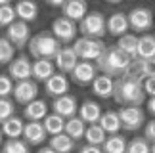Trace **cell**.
I'll list each match as a JSON object with an SVG mask.
<instances>
[{
	"label": "cell",
	"mask_w": 155,
	"mask_h": 153,
	"mask_svg": "<svg viewBox=\"0 0 155 153\" xmlns=\"http://www.w3.org/2000/svg\"><path fill=\"white\" fill-rule=\"evenodd\" d=\"M113 99L121 107H142L146 102L144 80L130 79V76H119L113 86Z\"/></svg>",
	"instance_id": "obj_1"
},
{
	"label": "cell",
	"mask_w": 155,
	"mask_h": 153,
	"mask_svg": "<svg viewBox=\"0 0 155 153\" xmlns=\"http://www.w3.org/2000/svg\"><path fill=\"white\" fill-rule=\"evenodd\" d=\"M132 57L127 56L124 52H121L117 46H107L105 52L100 56V60L96 61V67L98 71H102V75H107V76H123L127 67L130 65Z\"/></svg>",
	"instance_id": "obj_2"
},
{
	"label": "cell",
	"mask_w": 155,
	"mask_h": 153,
	"mask_svg": "<svg viewBox=\"0 0 155 153\" xmlns=\"http://www.w3.org/2000/svg\"><path fill=\"white\" fill-rule=\"evenodd\" d=\"M27 48H29V54H31L35 60L54 61V57H56L58 52L61 50V44L54 38V34L50 31H40V33L31 37Z\"/></svg>",
	"instance_id": "obj_3"
},
{
	"label": "cell",
	"mask_w": 155,
	"mask_h": 153,
	"mask_svg": "<svg viewBox=\"0 0 155 153\" xmlns=\"http://www.w3.org/2000/svg\"><path fill=\"white\" fill-rule=\"evenodd\" d=\"M79 33L86 38L102 40L104 34L107 33V17L98 10L88 11L84 15V19L79 23Z\"/></svg>",
	"instance_id": "obj_4"
},
{
	"label": "cell",
	"mask_w": 155,
	"mask_h": 153,
	"mask_svg": "<svg viewBox=\"0 0 155 153\" xmlns=\"http://www.w3.org/2000/svg\"><path fill=\"white\" fill-rule=\"evenodd\" d=\"M73 52L77 54L81 61H98L100 56L105 52V42L104 40H96V38H86V37H81L73 42Z\"/></svg>",
	"instance_id": "obj_5"
},
{
	"label": "cell",
	"mask_w": 155,
	"mask_h": 153,
	"mask_svg": "<svg viewBox=\"0 0 155 153\" xmlns=\"http://www.w3.org/2000/svg\"><path fill=\"white\" fill-rule=\"evenodd\" d=\"M128 17V27L132 31L140 33V34H147V31L153 29L155 17H153V10L146 8V6H136L127 14Z\"/></svg>",
	"instance_id": "obj_6"
},
{
	"label": "cell",
	"mask_w": 155,
	"mask_h": 153,
	"mask_svg": "<svg viewBox=\"0 0 155 153\" xmlns=\"http://www.w3.org/2000/svg\"><path fill=\"white\" fill-rule=\"evenodd\" d=\"M50 33L54 34V38L58 40L59 44H71L77 40V33H79V25L75 21L67 19V17L59 15L52 21V29Z\"/></svg>",
	"instance_id": "obj_7"
},
{
	"label": "cell",
	"mask_w": 155,
	"mask_h": 153,
	"mask_svg": "<svg viewBox=\"0 0 155 153\" xmlns=\"http://www.w3.org/2000/svg\"><path fill=\"white\" fill-rule=\"evenodd\" d=\"M117 113L121 119V130L124 132H136L146 125V115L142 107H121Z\"/></svg>",
	"instance_id": "obj_8"
},
{
	"label": "cell",
	"mask_w": 155,
	"mask_h": 153,
	"mask_svg": "<svg viewBox=\"0 0 155 153\" xmlns=\"http://www.w3.org/2000/svg\"><path fill=\"white\" fill-rule=\"evenodd\" d=\"M6 38L12 42L14 48L21 50V48H25L29 44V40H31V29H29L27 23L15 19L8 29H6Z\"/></svg>",
	"instance_id": "obj_9"
},
{
	"label": "cell",
	"mask_w": 155,
	"mask_h": 153,
	"mask_svg": "<svg viewBox=\"0 0 155 153\" xmlns=\"http://www.w3.org/2000/svg\"><path fill=\"white\" fill-rule=\"evenodd\" d=\"M52 111L65 121L73 119V117H77V113H79V102H77V98L73 94H65V96L56 98L52 102Z\"/></svg>",
	"instance_id": "obj_10"
},
{
	"label": "cell",
	"mask_w": 155,
	"mask_h": 153,
	"mask_svg": "<svg viewBox=\"0 0 155 153\" xmlns=\"http://www.w3.org/2000/svg\"><path fill=\"white\" fill-rule=\"evenodd\" d=\"M12 96L17 103L21 105H29L31 102H35L38 96V84L35 80H21V82H15L14 84V92H12Z\"/></svg>",
	"instance_id": "obj_11"
},
{
	"label": "cell",
	"mask_w": 155,
	"mask_h": 153,
	"mask_svg": "<svg viewBox=\"0 0 155 153\" xmlns=\"http://www.w3.org/2000/svg\"><path fill=\"white\" fill-rule=\"evenodd\" d=\"M31 71H33V63L29 60V56H17L8 65V76L15 82L29 80L31 79Z\"/></svg>",
	"instance_id": "obj_12"
},
{
	"label": "cell",
	"mask_w": 155,
	"mask_h": 153,
	"mask_svg": "<svg viewBox=\"0 0 155 153\" xmlns=\"http://www.w3.org/2000/svg\"><path fill=\"white\" fill-rule=\"evenodd\" d=\"M96 76H98V67H96V63H90V61H79L77 67L73 69V73H71L73 82L79 86L92 84Z\"/></svg>",
	"instance_id": "obj_13"
},
{
	"label": "cell",
	"mask_w": 155,
	"mask_h": 153,
	"mask_svg": "<svg viewBox=\"0 0 155 153\" xmlns=\"http://www.w3.org/2000/svg\"><path fill=\"white\" fill-rule=\"evenodd\" d=\"M77 63H79V57H77V54L73 52L71 46H61V50L54 57V65L59 69L61 75H71L73 69L77 67Z\"/></svg>",
	"instance_id": "obj_14"
},
{
	"label": "cell",
	"mask_w": 155,
	"mask_h": 153,
	"mask_svg": "<svg viewBox=\"0 0 155 153\" xmlns=\"http://www.w3.org/2000/svg\"><path fill=\"white\" fill-rule=\"evenodd\" d=\"M102 105L96 103L94 99H86V102H82L81 103V107H79V119L84 122L86 126H90V125H98V121H100V117H102Z\"/></svg>",
	"instance_id": "obj_15"
},
{
	"label": "cell",
	"mask_w": 155,
	"mask_h": 153,
	"mask_svg": "<svg viewBox=\"0 0 155 153\" xmlns=\"http://www.w3.org/2000/svg\"><path fill=\"white\" fill-rule=\"evenodd\" d=\"M44 90L54 99L65 96V94L69 92V80H67V76L61 75V73H56L54 76H50V79L44 82Z\"/></svg>",
	"instance_id": "obj_16"
},
{
	"label": "cell",
	"mask_w": 155,
	"mask_h": 153,
	"mask_svg": "<svg viewBox=\"0 0 155 153\" xmlns=\"http://www.w3.org/2000/svg\"><path fill=\"white\" fill-rule=\"evenodd\" d=\"M61 11H63V17H67L75 23H81L88 14V4L84 0H65Z\"/></svg>",
	"instance_id": "obj_17"
},
{
	"label": "cell",
	"mask_w": 155,
	"mask_h": 153,
	"mask_svg": "<svg viewBox=\"0 0 155 153\" xmlns=\"http://www.w3.org/2000/svg\"><path fill=\"white\" fill-rule=\"evenodd\" d=\"M23 140L29 145H42L48 140V134H46L42 122H27L23 128Z\"/></svg>",
	"instance_id": "obj_18"
},
{
	"label": "cell",
	"mask_w": 155,
	"mask_h": 153,
	"mask_svg": "<svg viewBox=\"0 0 155 153\" xmlns=\"http://www.w3.org/2000/svg\"><path fill=\"white\" fill-rule=\"evenodd\" d=\"M46 115H48V103L44 99H35V102L23 107V117L29 122H42Z\"/></svg>",
	"instance_id": "obj_19"
},
{
	"label": "cell",
	"mask_w": 155,
	"mask_h": 153,
	"mask_svg": "<svg viewBox=\"0 0 155 153\" xmlns=\"http://www.w3.org/2000/svg\"><path fill=\"white\" fill-rule=\"evenodd\" d=\"M128 17L124 11H115V14L109 15V19H107V33L111 34V37H123V34H127L128 31Z\"/></svg>",
	"instance_id": "obj_20"
},
{
	"label": "cell",
	"mask_w": 155,
	"mask_h": 153,
	"mask_svg": "<svg viewBox=\"0 0 155 153\" xmlns=\"http://www.w3.org/2000/svg\"><path fill=\"white\" fill-rule=\"evenodd\" d=\"M54 75H56V65H54V61H48V60H37V61H33L31 76L35 79V82H46Z\"/></svg>",
	"instance_id": "obj_21"
},
{
	"label": "cell",
	"mask_w": 155,
	"mask_h": 153,
	"mask_svg": "<svg viewBox=\"0 0 155 153\" xmlns=\"http://www.w3.org/2000/svg\"><path fill=\"white\" fill-rule=\"evenodd\" d=\"M90 86H92V92L96 94L98 98L109 99V98H113V86H115V80H113L111 76H107V75H98Z\"/></svg>",
	"instance_id": "obj_22"
},
{
	"label": "cell",
	"mask_w": 155,
	"mask_h": 153,
	"mask_svg": "<svg viewBox=\"0 0 155 153\" xmlns=\"http://www.w3.org/2000/svg\"><path fill=\"white\" fill-rule=\"evenodd\" d=\"M14 10H15V17H17V19L23 21V23H27V25L31 21H35L37 15H38V6L35 2H31V0H21V2H17L14 6Z\"/></svg>",
	"instance_id": "obj_23"
},
{
	"label": "cell",
	"mask_w": 155,
	"mask_h": 153,
	"mask_svg": "<svg viewBox=\"0 0 155 153\" xmlns=\"http://www.w3.org/2000/svg\"><path fill=\"white\" fill-rule=\"evenodd\" d=\"M98 125L102 126V130L107 136H113V134L121 132V119H119L117 111H104L100 121H98Z\"/></svg>",
	"instance_id": "obj_24"
},
{
	"label": "cell",
	"mask_w": 155,
	"mask_h": 153,
	"mask_svg": "<svg viewBox=\"0 0 155 153\" xmlns=\"http://www.w3.org/2000/svg\"><path fill=\"white\" fill-rule=\"evenodd\" d=\"M23 128H25V122H23L21 117H10L8 121H4L2 122V136H6L8 140H17V138H21L23 136Z\"/></svg>",
	"instance_id": "obj_25"
},
{
	"label": "cell",
	"mask_w": 155,
	"mask_h": 153,
	"mask_svg": "<svg viewBox=\"0 0 155 153\" xmlns=\"http://www.w3.org/2000/svg\"><path fill=\"white\" fill-rule=\"evenodd\" d=\"M151 57H155V37L147 33L138 38L136 60H151Z\"/></svg>",
	"instance_id": "obj_26"
},
{
	"label": "cell",
	"mask_w": 155,
	"mask_h": 153,
	"mask_svg": "<svg viewBox=\"0 0 155 153\" xmlns=\"http://www.w3.org/2000/svg\"><path fill=\"white\" fill-rule=\"evenodd\" d=\"M48 145L56 151V153H73L75 151V142L71 140L67 134H58V136H52L48 140Z\"/></svg>",
	"instance_id": "obj_27"
},
{
	"label": "cell",
	"mask_w": 155,
	"mask_h": 153,
	"mask_svg": "<svg viewBox=\"0 0 155 153\" xmlns=\"http://www.w3.org/2000/svg\"><path fill=\"white\" fill-rule=\"evenodd\" d=\"M84 132H86V125L82 122L79 117H73V119H67L65 121V128H63V134H67V136L77 142V140L84 138Z\"/></svg>",
	"instance_id": "obj_28"
},
{
	"label": "cell",
	"mask_w": 155,
	"mask_h": 153,
	"mask_svg": "<svg viewBox=\"0 0 155 153\" xmlns=\"http://www.w3.org/2000/svg\"><path fill=\"white\" fill-rule=\"evenodd\" d=\"M42 126H44V130H46V134H48L50 138L58 136V134H61L63 128H65V119H61V117L56 115V113H48L46 119L42 121Z\"/></svg>",
	"instance_id": "obj_29"
},
{
	"label": "cell",
	"mask_w": 155,
	"mask_h": 153,
	"mask_svg": "<svg viewBox=\"0 0 155 153\" xmlns=\"http://www.w3.org/2000/svg\"><path fill=\"white\" fill-rule=\"evenodd\" d=\"M115 46L121 52H124L127 56H130L132 60H136V48H138V37H136V34L127 33V34H123V37H119Z\"/></svg>",
	"instance_id": "obj_30"
},
{
	"label": "cell",
	"mask_w": 155,
	"mask_h": 153,
	"mask_svg": "<svg viewBox=\"0 0 155 153\" xmlns=\"http://www.w3.org/2000/svg\"><path fill=\"white\" fill-rule=\"evenodd\" d=\"M124 151H127V140L121 134L107 136L102 145V153H124Z\"/></svg>",
	"instance_id": "obj_31"
},
{
	"label": "cell",
	"mask_w": 155,
	"mask_h": 153,
	"mask_svg": "<svg viewBox=\"0 0 155 153\" xmlns=\"http://www.w3.org/2000/svg\"><path fill=\"white\" fill-rule=\"evenodd\" d=\"M107 134L102 130V126L100 125H90L86 126V132H84V140L88 145H96V148H102L104 142H105Z\"/></svg>",
	"instance_id": "obj_32"
},
{
	"label": "cell",
	"mask_w": 155,
	"mask_h": 153,
	"mask_svg": "<svg viewBox=\"0 0 155 153\" xmlns=\"http://www.w3.org/2000/svg\"><path fill=\"white\" fill-rule=\"evenodd\" d=\"M2 153H31V145L25 140H6L2 144Z\"/></svg>",
	"instance_id": "obj_33"
},
{
	"label": "cell",
	"mask_w": 155,
	"mask_h": 153,
	"mask_svg": "<svg viewBox=\"0 0 155 153\" xmlns=\"http://www.w3.org/2000/svg\"><path fill=\"white\" fill-rule=\"evenodd\" d=\"M124 153H151V144L144 136L132 138L130 142H127V151Z\"/></svg>",
	"instance_id": "obj_34"
},
{
	"label": "cell",
	"mask_w": 155,
	"mask_h": 153,
	"mask_svg": "<svg viewBox=\"0 0 155 153\" xmlns=\"http://www.w3.org/2000/svg\"><path fill=\"white\" fill-rule=\"evenodd\" d=\"M15 60V48L12 46V42L6 37L0 38V63H10Z\"/></svg>",
	"instance_id": "obj_35"
},
{
	"label": "cell",
	"mask_w": 155,
	"mask_h": 153,
	"mask_svg": "<svg viewBox=\"0 0 155 153\" xmlns=\"http://www.w3.org/2000/svg\"><path fill=\"white\" fill-rule=\"evenodd\" d=\"M15 115V103L10 98H0V125Z\"/></svg>",
	"instance_id": "obj_36"
},
{
	"label": "cell",
	"mask_w": 155,
	"mask_h": 153,
	"mask_svg": "<svg viewBox=\"0 0 155 153\" xmlns=\"http://www.w3.org/2000/svg\"><path fill=\"white\" fill-rule=\"evenodd\" d=\"M15 19H17V17H15V10H14V6H12V4H6V6L0 8V27L8 29Z\"/></svg>",
	"instance_id": "obj_37"
},
{
	"label": "cell",
	"mask_w": 155,
	"mask_h": 153,
	"mask_svg": "<svg viewBox=\"0 0 155 153\" xmlns=\"http://www.w3.org/2000/svg\"><path fill=\"white\" fill-rule=\"evenodd\" d=\"M123 76H130V79H138V80H144V75H142V65H140V60H132L130 65L127 67Z\"/></svg>",
	"instance_id": "obj_38"
},
{
	"label": "cell",
	"mask_w": 155,
	"mask_h": 153,
	"mask_svg": "<svg viewBox=\"0 0 155 153\" xmlns=\"http://www.w3.org/2000/svg\"><path fill=\"white\" fill-rule=\"evenodd\" d=\"M14 84L15 82L8 75H0V98H8L14 92Z\"/></svg>",
	"instance_id": "obj_39"
},
{
	"label": "cell",
	"mask_w": 155,
	"mask_h": 153,
	"mask_svg": "<svg viewBox=\"0 0 155 153\" xmlns=\"http://www.w3.org/2000/svg\"><path fill=\"white\" fill-rule=\"evenodd\" d=\"M140 65H142L144 80L146 79H153L155 76V57H151V60H140Z\"/></svg>",
	"instance_id": "obj_40"
},
{
	"label": "cell",
	"mask_w": 155,
	"mask_h": 153,
	"mask_svg": "<svg viewBox=\"0 0 155 153\" xmlns=\"http://www.w3.org/2000/svg\"><path fill=\"white\" fill-rule=\"evenodd\" d=\"M144 138L150 144H155V119L144 125Z\"/></svg>",
	"instance_id": "obj_41"
},
{
	"label": "cell",
	"mask_w": 155,
	"mask_h": 153,
	"mask_svg": "<svg viewBox=\"0 0 155 153\" xmlns=\"http://www.w3.org/2000/svg\"><path fill=\"white\" fill-rule=\"evenodd\" d=\"M144 92H146V96L155 98V76H153V79H146L144 80Z\"/></svg>",
	"instance_id": "obj_42"
},
{
	"label": "cell",
	"mask_w": 155,
	"mask_h": 153,
	"mask_svg": "<svg viewBox=\"0 0 155 153\" xmlns=\"http://www.w3.org/2000/svg\"><path fill=\"white\" fill-rule=\"evenodd\" d=\"M79 153H102V148H96V145H82L79 148Z\"/></svg>",
	"instance_id": "obj_43"
},
{
	"label": "cell",
	"mask_w": 155,
	"mask_h": 153,
	"mask_svg": "<svg viewBox=\"0 0 155 153\" xmlns=\"http://www.w3.org/2000/svg\"><path fill=\"white\" fill-rule=\"evenodd\" d=\"M46 4H48L50 8H63L65 0H46Z\"/></svg>",
	"instance_id": "obj_44"
},
{
	"label": "cell",
	"mask_w": 155,
	"mask_h": 153,
	"mask_svg": "<svg viewBox=\"0 0 155 153\" xmlns=\"http://www.w3.org/2000/svg\"><path fill=\"white\" fill-rule=\"evenodd\" d=\"M147 111L153 115V119H155V98H150L147 99Z\"/></svg>",
	"instance_id": "obj_45"
},
{
	"label": "cell",
	"mask_w": 155,
	"mask_h": 153,
	"mask_svg": "<svg viewBox=\"0 0 155 153\" xmlns=\"http://www.w3.org/2000/svg\"><path fill=\"white\" fill-rule=\"evenodd\" d=\"M37 153H56V151H54V149L50 148V145H42V148H40Z\"/></svg>",
	"instance_id": "obj_46"
},
{
	"label": "cell",
	"mask_w": 155,
	"mask_h": 153,
	"mask_svg": "<svg viewBox=\"0 0 155 153\" xmlns=\"http://www.w3.org/2000/svg\"><path fill=\"white\" fill-rule=\"evenodd\" d=\"M0 148H2V130H0Z\"/></svg>",
	"instance_id": "obj_47"
},
{
	"label": "cell",
	"mask_w": 155,
	"mask_h": 153,
	"mask_svg": "<svg viewBox=\"0 0 155 153\" xmlns=\"http://www.w3.org/2000/svg\"><path fill=\"white\" fill-rule=\"evenodd\" d=\"M151 153H155V144H151Z\"/></svg>",
	"instance_id": "obj_48"
},
{
	"label": "cell",
	"mask_w": 155,
	"mask_h": 153,
	"mask_svg": "<svg viewBox=\"0 0 155 153\" xmlns=\"http://www.w3.org/2000/svg\"><path fill=\"white\" fill-rule=\"evenodd\" d=\"M0 65H2V63H0Z\"/></svg>",
	"instance_id": "obj_49"
},
{
	"label": "cell",
	"mask_w": 155,
	"mask_h": 153,
	"mask_svg": "<svg viewBox=\"0 0 155 153\" xmlns=\"http://www.w3.org/2000/svg\"><path fill=\"white\" fill-rule=\"evenodd\" d=\"M77 153H79V151H77Z\"/></svg>",
	"instance_id": "obj_50"
},
{
	"label": "cell",
	"mask_w": 155,
	"mask_h": 153,
	"mask_svg": "<svg viewBox=\"0 0 155 153\" xmlns=\"http://www.w3.org/2000/svg\"><path fill=\"white\" fill-rule=\"evenodd\" d=\"M153 37H155V34H153Z\"/></svg>",
	"instance_id": "obj_51"
}]
</instances>
